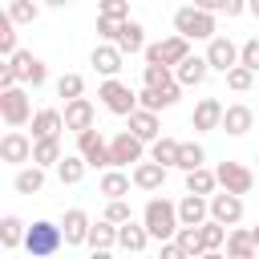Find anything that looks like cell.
<instances>
[{"instance_id": "f6af8a7d", "label": "cell", "mask_w": 259, "mask_h": 259, "mask_svg": "<svg viewBox=\"0 0 259 259\" xmlns=\"http://www.w3.org/2000/svg\"><path fill=\"white\" fill-rule=\"evenodd\" d=\"M105 219L125 223V219H134V210H130V202H125V198H105Z\"/></svg>"}, {"instance_id": "5b68a950", "label": "cell", "mask_w": 259, "mask_h": 259, "mask_svg": "<svg viewBox=\"0 0 259 259\" xmlns=\"http://www.w3.org/2000/svg\"><path fill=\"white\" fill-rule=\"evenodd\" d=\"M97 97H101V105L109 109V113H117V117H130L142 101H138V93L125 85V81H117V77H105L101 85H97Z\"/></svg>"}, {"instance_id": "4dcf8cb0", "label": "cell", "mask_w": 259, "mask_h": 259, "mask_svg": "<svg viewBox=\"0 0 259 259\" xmlns=\"http://www.w3.org/2000/svg\"><path fill=\"white\" fill-rule=\"evenodd\" d=\"M85 170H89L85 154H65V158L57 162V178H61V186H77V182L85 178Z\"/></svg>"}, {"instance_id": "4316f807", "label": "cell", "mask_w": 259, "mask_h": 259, "mask_svg": "<svg viewBox=\"0 0 259 259\" xmlns=\"http://www.w3.org/2000/svg\"><path fill=\"white\" fill-rule=\"evenodd\" d=\"M85 247H89L93 255H105L109 247H117V223L101 214V219L89 227V239H85Z\"/></svg>"}, {"instance_id": "5bb4252c", "label": "cell", "mask_w": 259, "mask_h": 259, "mask_svg": "<svg viewBox=\"0 0 259 259\" xmlns=\"http://www.w3.org/2000/svg\"><path fill=\"white\" fill-rule=\"evenodd\" d=\"M89 65H93L101 77H117V73H121V65H125V53H121L113 40H97V45H93V53H89Z\"/></svg>"}, {"instance_id": "7402d4cb", "label": "cell", "mask_w": 259, "mask_h": 259, "mask_svg": "<svg viewBox=\"0 0 259 259\" xmlns=\"http://www.w3.org/2000/svg\"><path fill=\"white\" fill-rule=\"evenodd\" d=\"M130 186H134V174H125V166H105L97 178V194L105 198H125Z\"/></svg>"}, {"instance_id": "8992f818", "label": "cell", "mask_w": 259, "mask_h": 259, "mask_svg": "<svg viewBox=\"0 0 259 259\" xmlns=\"http://www.w3.org/2000/svg\"><path fill=\"white\" fill-rule=\"evenodd\" d=\"M190 36H182V32H170V36H162V40H154V45H146V61H154V65H178L182 57H190Z\"/></svg>"}, {"instance_id": "44dd1931", "label": "cell", "mask_w": 259, "mask_h": 259, "mask_svg": "<svg viewBox=\"0 0 259 259\" xmlns=\"http://www.w3.org/2000/svg\"><path fill=\"white\" fill-rule=\"evenodd\" d=\"M174 77L186 85V89H194V85H202L206 77H210V61H206V53L198 57V53H190V57H182L178 65H174Z\"/></svg>"}, {"instance_id": "ffe728a7", "label": "cell", "mask_w": 259, "mask_h": 259, "mask_svg": "<svg viewBox=\"0 0 259 259\" xmlns=\"http://www.w3.org/2000/svg\"><path fill=\"white\" fill-rule=\"evenodd\" d=\"M89 227H93V219H89L81 206H69V210H65V219H61L65 247H85V239H89Z\"/></svg>"}, {"instance_id": "7bdbcfd3", "label": "cell", "mask_w": 259, "mask_h": 259, "mask_svg": "<svg viewBox=\"0 0 259 259\" xmlns=\"http://www.w3.org/2000/svg\"><path fill=\"white\" fill-rule=\"evenodd\" d=\"M0 53H4V61L16 53V20L4 12V28H0Z\"/></svg>"}, {"instance_id": "681fc988", "label": "cell", "mask_w": 259, "mask_h": 259, "mask_svg": "<svg viewBox=\"0 0 259 259\" xmlns=\"http://www.w3.org/2000/svg\"><path fill=\"white\" fill-rule=\"evenodd\" d=\"M190 4H198V8H206V12H219L223 0H190Z\"/></svg>"}, {"instance_id": "d6986e66", "label": "cell", "mask_w": 259, "mask_h": 259, "mask_svg": "<svg viewBox=\"0 0 259 259\" xmlns=\"http://www.w3.org/2000/svg\"><path fill=\"white\" fill-rule=\"evenodd\" d=\"M251 130H255V109L243 105V101H231V105L223 109V134L243 138V134H251Z\"/></svg>"}, {"instance_id": "e0dca14e", "label": "cell", "mask_w": 259, "mask_h": 259, "mask_svg": "<svg viewBox=\"0 0 259 259\" xmlns=\"http://www.w3.org/2000/svg\"><path fill=\"white\" fill-rule=\"evenodd\" d=\"M210 219H219V223H227V227H235L239 219H243V194H235V190H214L210 194Z\"/></svg>"}, {"instance_id": "c3c4849f", "label": "cell", "mask_w": 259, "mask_h": 259, "mask_svg": "<svg viewBox=\"0 0 259 259\" xmlns=\"http://www.w3.org/2000/svg\"><path fill=\"white\" fill-rule=\"evenodd\" d=\"M219 12H223V16H243V12H247V0H223Z\"/></svg>"}, {"instance_id": "f5cc1de1", "label": "cell", "mask_w": 259, "mask_h": 259, "mask_svg": "<svg viewBox=\"0 0 259 259\" xmlns=\"http://www.w3.org/2000/svg\"><path fill=\"white\" fill-rule=\"evenodd\" d=\"M251 235H255V247H259V223H255V227H251Z\"/></svg>"}, {"instance_id": "3957f363", "label": "cell", "mask_w": 259, "mask_h": 259, "mask_svg": "<svg viewBox=\"0 0 259 259\" xmlns=\"http://www.w3.org/2000/svg\"><path fill=\"white\" fill-rule=\"evenodd\" d=\"M61 247H65V231H61L57 223H49V219H36V223L28 227V235H24L28 259H49V255H57Z\"/></svg>"}, {"instance_id": "ee69618b", "label": "cell", "mask_w": 259, "mask_h": 259, "mask_svg": "<svg viewBox=\"0 0 259 259\" xmlns=\"http://www.w3.org/2000/svg\"><path fill=\"white\" fill-rule=\"evenodd\" d=\"M97 16H113V20H130V0H97Z\"/></svg>"}, {"instance_id": "f35d334b", "label": "cell", "mask_w": 259, "mask_h": 259, "mask_svg": "<svg viewBox=\"0 0 259 259\" xmlns=\"http://www.w3.org/2000/svg\"><path fill=\"white\" fill-rule=\"evenodd\" d=\"M206 162V150L198 146V142H182L178 146V170L186 174V170H194V166H202Z\"/></svg>"}, {"instance_id": "277c9868", "label": "cell", "mask_w": 259, "mask_h": 259, "mask_svg": "<svg viewBox=\"0 0 259 259\" xmlns=\"http://www.w3.org/2000/svg\"><path fill=\"white\" fill-rule=\"evenodd\" d=\"M32 97H28V89L24 85H8V89H0V117H4V125L8 130H20V125H28L32 121Z\"/></svg>"}, {"instance_id": "9a60e30c", "label": "cell", "mask_w": 259, "mask_h": 259, "mask_svg": "<svg viewBox=\"0 0 259 259\" xmlns=\"http://www.w3.org/2000/svg\"><path fill=\"white\" fill-rule=\"evenodd\" d=\"M182 81H170V85H142V93H138V101L146 105V109H170V105H178V97H182Z\"/></svg>"}, {"instance_id": "db71d44e", "label": "cell", "mask_w": 259, "mask_h": 259, "mask_svg": "<svg viewBox=\"0 0 259 259\" xmlns=\"http://www.w3.org/2000/svg\"><path fill=\"white\" fill-rule=\"evenodd\" d=\"M255 162H259V158H255Z\"/></svg>"}, {"instance_id": "ac0fdd59", "label": "cell", "mask_w": 259, "mask_h": 259, "mask_svg": "<svg viewBox=\"0 0 259 259\" xmlns=\"http://www.w3.org/2000/svg\"><path fill=\"white\" fill-rule=\"evenodd\" d=\"M89 125H97V109H93V101H89L85 93L73 97V101H65V130L81 134V130H89Z\"/></svg>"}, {"instance_id": "8fae6325", "label": "cell", "mask_w": 259, "mask_h": 259, "mask_svg": "<svg viewBox=\"0 0 259 259\" xmlns=\"http://www.w3.org/2000/svg\"><path fill=\"white\" fill-rule=\"evenodd\" d=\"M146 146H150V142H142L134 130H121V134H113V138H109L113 166H134V162H142V158H146Z\"/></svg>"}, {"instance_id": "7c38bea8", "label": "cell", "mask_w": 259, "mask_h": 259, "mask_svg": "<svg viewBox=\"0 0 259 259\" xmlns=\"http://www.w3.org/2000/svg\"><path fill=\"white\" fill-rule=\"evenodd\" d=\"M166 170H170V166H162L158 158H150V154H146L142 162H134V170H130V174H134V186H138V190L158 194V190L166 186Z\"/></svg>"}, {"instance_id": "e575fe53", "label": "cell", "mask_w": 259, "mask_h": 259, "mask_svg": "<svg viewBox=\"0 0 259 259\" xmlns=\"http://www.w3.org/2000/svg\"><path fill=\"white\" fill-rule=\"evenodd\" d=\"M65 158V150H61V134L57 138H36V146H32V162H40V166H57Z\"/></svg>"}, {"instance_id": "4fadbf2b", "label": "cell", "mask_w": 259, "mask_h": 259, "mask_svg": "<svg viewBox=\"0 0 259 259\" xmlns=\"http://www.w3.org/2000/svg\"><path fill=\"white\" fill-rule=\"evenodd\" d=\"M206 61H210V73H227L231 65H239V45L231 36H210L206 40Z\"/></svg>"}, {"instance_id": "ba28073f", "label": "cell", "mask_w": 259, "mask_h": 259, "mask_svg": "<svg viewBox=\"0 0 259 259\" xmlns=\"http://www.w3.org/2000/svg\"><path fill=\"white\" fill-rule=\"evenodd\" d=\"M214 174H219V186L235 190V194H251V186H255V170L243 166V162H235V158H223L214 166Z\"/></svg>"}, {"instance_id": "d4e9b609", "label": "cell", "mask_w": 259, "mask_h": 259, "mask_svg": "<svg viewBox=\"0 0 259 259\" xmlns=\"http://www.w3.org/2000/svg\"><path fill=\"white\" fill-rule=\"evenodd\" d=\"M150 239H154V235H150L146 223H134V219L117 223V247H121V251H134V255H138V251L150 247Z\"/></svg>"}, {"instance_id": "2e32d148", "label": "cell", "mask_w": 259, "mask_h": 259, "mask_svg": "<svg viewBox=\"0 0 259 259\" xmlns=\"http://www.w3.org/2000/svg\"><path fill=\"white\" fill-rule=\"evenodd\" d=\"M223 101L219 97H198L194 101V113H190V125L198 134H210V130H223Z\"/></svg>"}, {"instance_id": "d590c367", "label": "cell", "mask_w": 259, "mask_h": 259, "mask_svg": "<svg viewBox=\"0 0 259 259\" xmlns=\"http://www.w3.org/2000/svg\"><path fill=\"white\" fill-rule=\"evenodd\" d=\"M178 146H182L178 138H166V134H162V138L150 142V158H158L162 166H178Z\"/></svg>"}, {"instance_id": "52a82bcc", "label": "cell", "mask_w": 259, "mask_h": 259, "mask_svg": "<svg viewBox=\"0 0 259 259\" xmlns=\"http://www.w3.org/2000/svg\"><path fill=\"white\" fill-rule=\"evenodd\" d=\"M77 154H85L89 170H105V166H113L109 142H105V134H101L97 125H89V130H81V134H77Z\"/></svg>"}, {"instance_id": "9c48e42d", "label": "cell", "mask_w": 259, "mask_h": 259, "mask_svg": "<svg viewBox=\"0 0 259 259\" xmlns=\"http://www.w3.org/2000/svg\"><path fill=\"white\" fill-rule=\"evenodd\" d=\"M8 65L16 69V77H20V85H45L49 81V65L36 57V53H28V49H16L12 57H8Z\"/></svg>"}, {"instance_id": "603a6c76", "label": "cell", "mask_w": 259, "mask_h": 259, "mask_svg": "<svg viewBox=\"0 0 259 259\" xmlns=\"http://www.w3.org/2000/svg\"><path fill=\"white\" fill-rule=\"evenodd\" d=\"M45 170H49V166H40V162H24V166H16V174H12V190H16V194H40V190H45Z\"/></svg>"}, {"instance_id": "1f68e13d", "label": "cell", "mask_w": 259, "mask_h": 259, "mask_svg": "<svg viewBox=\"0 0 259 259\" xmlns=\"http://www.w3.org/2000/svg\"><path fill=\"white\" fill-rule=\"evenodd\" d=\"M24 235H28V223L24 219H16V214H4L0 219V247L4 251H16L24 243Z\"/></svg>"}, {"instance_id": "ab89813d", "label": "cell", "mask_w": 259, "mask_h": 259, "mask_svg": "<svg viewBox=\"0 0 259 259\" xmlns=\"http://www.w3.org/2000/svg\"><path fill=\"white\" fill-rule=\"evenodd\" d=\"M81 93H85V77H81V73H61V77H57V97L73 101V97H81Z\"/></svg>"}, {"instance_id": "7dc6e473", "label": "cell", "mask_w": 259, "mask_h": 259, "mask_svg": "<svg viewBox=\"0 0 259 259\" xmlns=\"http://www.w3.org/2000/svg\"><path fill=\"white\" fill-rule=\"evenodd\" d=\"M117 24H121V20H113V16H97V36H101V40H113V36H117Z\"/></svg>"}, {"instance_id": "6da1fadb", "label": "cell", "mask_w": 259, "mask_h": 259, "mask_svg": "<svg viewBox=\"0 0 259 259\" xmlns=\"http://www.w3.org/2000/svg\"><path fill=\"white\" fill-rule=\"evenodd\" d=\"M142 223L150 227V235H154L158 243L174 239V235H178V227H182V219H178V202H170V198L154 194V198L142 206Z\"/></svg>"}, {"instance_id": "7a4b0ae2", "label": "cell", "mask_w": 259, "mask_h": 259, "mask_svg": "<svg viewBox=\"0 0 259 259\" xmlns=\"http://www.w3.org/2000/svg\"><path fill=\"white\" fill-rule=\"evenodd\" d=\"M174 32H182L190 40H210L219 32V20H214V12L198 8V4H182L174 12Z\"/></svg>"}, {"instance_id": "f1b7e54d", "label": "cell", "mask_w": 259, "mask_h": 259, "mask_svg": "<svg viewBox=\"0 0 259 259\" xmlns=\"http://www.w3.org/2000/svg\"><path fill=\"white\" fill-rule=\"evenodd\" d=\"M28 125H32V138H57V134L65 130V109H49V105H45V109L32 113Z\"/></svg>"}, {"instance_id": "74e56055", "label": "cell", "mask_w": 259, "mask_h": 259, "mask_svg": "<svg viewBox=\"0 0 259 259\" xmlns=\"http://www.w3.org/2000/svg\"><path fill=\"white\" fill-rule=\"evenodd\" d=\"M178 243H182V255L186 259H194V255H206V247H202V235H198V227H178V235H174Z\"/></svg>"}, {"instance_id": "83f0119b", "label": "cell", "mask_w": 259, "mask_h": 259, "mask_svg": "<svg viewBox=\"0 0 259 259\" xmlns=\"http://www.w3.org/2000/svg\"><path fill=\"white\" fill-rule=\"evenodd\" d=\"M130 130L142 138V142H154V138H162V121H158V109H146V105H138L130 117Z\"/></svg>"}, {"instance_id": "8d00e7d4", "label": "cell", "mask_w": 259, "mask_h": 259, "mask_svg": "<svg viewBox=\"0 0 259 259\" xmlns=\"http://www.w3.org/2000/svg\"><path fill=\"white\" fill-rule=\"evenodd\" d=\"M223 77H227V89H235V93H247V89L255 85V69H247L243 61H239V65H231Z\"/></svg>"}, {"instance_id": "f907efd6", "label": "cell", "mask_w": 259, "mask_h": 259, "mask_svg": "<svg viewBox=\"0 0 259 259\" xmlns=\"http://www.w3.org/2000/svg\"><path fill=\"white\" fill-rule=\"evenodd\" d=\"M247 12H251V16L259 20V0H247Z\"/></svg>"}, {"instance_id": "836d02e7", "label": "cell", "mask_w": 259, "mask_h": 259, "mask_svg": "<svg viewBox=\"0 0 259 259\" xmlns=\"http://www.w3.org/2000/svg\"><path fill=\"white\" fill-rule=\"evenodd\" d=\"M227 223H219V219H206V223H198V235H202V247H206V255H214V251H223L227 247Z\"/></svg>"}, {"instance_id": "cb8c5ba5", "label": "cell", "mask_w": 259, "mask_h": 259, "mask_svg": "<svg viewBox=\"0 0 259 259\" xmlns=\"http://www.w3.org/2000/svg\"><path fill=\"white\" fill-rule=\"evenodd\" d=\"M178 219H182L186 227H198V223H206V219H210V198H206V194H194V190H186V194L178 198Z\"/></svg>"}, {"instance_id": "d6a6232c", "label": "cell", "mask_w": 259, "mask_h": 259, "mask_svg": "<svg viewBox=\"0 0 259 259\" xmlns=\"http://www.w3.org/2000/svg\"><path fill=\"white\" fill-rule=\"evenodd\" d=\"M186 190H194V194H214L219 190V174L210 170V166H194V170H186Z\"/></svg>"}, {"instance_id": "b9f144b4", "label": "cell", "mask_w": 259, "mask_h": 259, "mask_svg": "<svg viewBox=\"0 0 259 259\" xmlns=\"http://www.w3.org/2000/svg\"><path fill=\"white\" fill-rule=\"evenodd\" d=\"M170 81H178L170 65H154V61H146V69H142V85H170Z\"/></svg>"}, {"instance_id": "f546056e", "label": "cell", "mask_w": 259, "mask_h": 259, "mask_svg": "<svg viewBox=\"0 0 259 259\" xmlns=\"http://www.w3.org/2000/svg\"><path fill=\"white\" fill-rule=\"evenodd\" d=\"M227 255H231V259H251V255H259L251 227H239V223H235V227L227 231Z\"/></svg>"}, {"instance_id": "484cf974", "label": "cell", "mask_w": 259, "mask_h": 259, "mask_svg": "<svg viewBox=\"0 0 259 259\" xmlns=\"http://www.w3.org/2000/svg\"><path fill=\"white\" fill-rule=\"evenodd\" d=\"M113 45H117L125 57H134V53H146V28H142V20H121V24H117V36H113Z\"/></svg>"}, {"instance_id": "bcb514c9", "label": "cell", "mask_w": 259, "mask_h": 259, "mask_svg": "<svg viewBox=\"0 0 259 259\" xmlns=\"http://www.w3.org/2000/svg\"><path fill=\"white\" fill-rule=\"evenodd\" d=\"M239 61H243L247 69H255V73H259V36H251V40H243V45H239Z\"/></svg>"}, {"instance_id": "30bf717a", "label": "cell", "mask_w": 259, "mask_h": 259, "mask_svg": "<svg viewBox=\"0 0 259 259\" xmlns=\"http://www.w3.org/2000/svg\"><path fill=\"white\" fill-rule=\"evenodd\" d=\"M32 146H36L32 134H24V130H8V134L0 138V162H8V166H24V162H32Z\"/></svg>"}, {"instance_id": "60d3db41", "label": "cell", "mask_w": 259, "mask_h": 259, "mask_svg": "<svg viewBox=\"0 0 259 259\" xmlns=\"http://www.w3.org/2000/svg\"><path fill=\"white\" fill-rule=\"evenodd\" d=\"M8 16H12L16 24H32V20L40 16V4H36V0H8Z\"/></svg>"}, {"instance_id": "816d5d0a", "label": "cell", "mask_w": 259, "mask_h": 259, "mask_svg": "<svg viewBox=\"0 0 259 259\" xmlns=\"http://www.w3.org/2000/svg\"><path fill=\"white\" fill-rule=\"evenodd\" d=\"M45 4H49V8H65L69 0H45Z\"/></svg>"}]
</instances>
